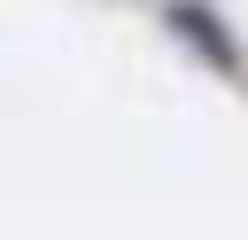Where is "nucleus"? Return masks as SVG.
I'll return each instance as SVG.
<instances>
[{
    "mask_svg": "<svg viewBox=\"0 0 248 240\" xmlns=\"http://www.w3.org/2000/svg\"><path fill=\"white\" fill-rule=\"evenodd\" d=\"M170 31H178L186 46H202V54L217 62V70H232V62H240V46L225 39V23H217L209 8H194V0H178V8H170Z\"/></svg>",
    "mask_w": 248,
    "mask_h": 240,
    "instance_id": "nucleus-1",
    "label": "nucleus"
}]
</instances>
